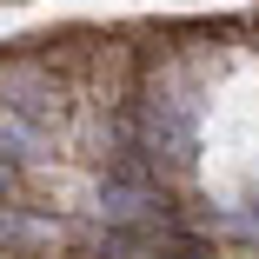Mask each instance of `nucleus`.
Here are the masks:
<instances>
[{"label": "nucleus", "mask_w": 259, "mask_h": 259, "mask_svg": "<svg viewBox=\"0 0 259 259\" xmlns=\"http://www.w3.org/2000/svg\"><path fill=\"white\" fill-rule=\"evenodd\" d=\"M7 186H14V166H7V160H0V193H7Z\"/></svg>", "instance_id": "f257e3e1"}]
</instances>
